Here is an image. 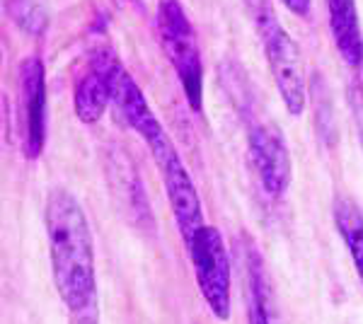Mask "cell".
I'll use <instances>...</instances> for the list:
<instances>
[{"label": "cell", "mask_w": 363, "mask_h": 324, "mask_svg": "<svg viewBox=\"0 0 363 324\" xmlns=\"http://www.w3.org/2000/svg\"><path fill=\"white\" fill-rule=\"evenodd\" d=\"M51 269L58 298L68 312H80L97 303L95 245L85 211L68 189H51L44 206Z\"/></svg>", "instance_id": "obj_1"}, {"label": "cell", "mask_w": 363, "mask_h": 324, "mask_svg": "<svg viewBox=\"0 0 363 324\" xmlns=\"http://www.w3.org/2000/svg\"><path fill=\"white\" fill-rule=\"evenodd\" d=\"M242 3L257 32V39L264 49L269 70L286 104V111L291 116H301L308 102V82L301 49L281 25L274 0H242Z\"/></svg>", "instance_id": "obj_2"}, {"label": "cell", "mask_w": 363, "mask_h": 324, "mask_svg": "<svg viewBox=\"0 0 363 324\" xmlns=\"http://www.w3.org/2000/svg\"><path fill=\"white\" fill-rule=\"evenodd\" d=\"M155 32L169 66L174 68V73H177L182 82V90H184L189 107L194 111H201L203 61L201 51H199L196 32L179 0H157Z\"/></svg>", "instance_id": "obj_3"}, {"label": "cell", "mask_w": 363, "mask_h": 324, "mask_svg": "<svg viewBox=\"0 0 363 324\" xmlns=\"http://www.w3.org/2000/svg\"><path fill=\"white\" fill-rule=\"evenodd\" d=\"M186 247H189L199 293L206 300L208 310L213 312L216 320L220 322L230 320L233 271H230V257H228V247L223 242L220 230L213 225L199 228Z\"/></svg>", "instance_id": "obj_4"}, {"label": "cell", "mask_w": 363, "mask_h": 324, "mask_svg": "<svg viewBox=\"0 0 363 324\" xmlns=\"http://www.w3.org/2000/svg\"><path fill=\"white\" fill-rule=\"evenodd\" d=\"M150 155L157 164V172L162 177V184H165L167 191V201L169 208H172L174 223H177V230L186 245L191 242V238L196 235L199 228H203V211H201V201H199L196 186L191 181L189 169L182 162L177 148L169 140V135H162L160 140H155L153 145H148Z\"/></svg>", "instance_id": "obj_5"}, {"label": "cell", "mask_w": 363, "mask_h": 324, "mask_svg": "<svg viewBox=\"0 0 363 324\" xmlns=\"http://www.w3.org/2000/svg\"><path fill=\"white\" fill-rule=\"evenodd\" d=\"M17 126L27 160H37L46 145V70L39 56L22 58L17 68Z\"/></svg>", "instance_id": "obj_6"}, {"label": "cell", "mask_w": 363, "mask_h": 324, "mask_svg": "<svg viewBox=\"0 0 363 324\" xmlns=\"http://www.w3.org/2000/svg\"><path fill=\"white\" fill-rule=\"evenodd\" d=\"M124 70L119 56L112 46H97L87 56V66L80 73L73 92V109L80 121L92 126L104 116V111L112 104L114 85L119 73Z\"/></svg>", "instance_id": "obj_7"}, {"label": "cell", "mask_w": 363, "mask_h": 324, "mask_svg": "<svg viewBox=\"0 0 363 324\" xmlns=\"http://www.w3.org/2000/svg\"><path fill=\"white\" fill-rule=\"evenodd\" d=\"M250 160L269 199H284L291 186V152L274 123H252L247 133Z\"/></svg>", "instance_id": "obj_8"}, {"label": "cell", "mask_w": 363, "mask_h": 324, "mask_svg": "<svg viewBox=\"0 0 363 324\" xmlns=\"http://www.w3.org/2000/svg\"><path fill=\"white\" fill-rule=\"evenodd\" d=\"M109 186H112L116 206H121L126 220L148 233L155 225L153 213H150L148 194L140 184V177L133 169L131 160L126 155H121V152H114L109 157Z\"/></svg>", "instance_id": "obj_9"}, {"label": "cell", "mask_w": 363, "mask_h": 324, "mask_svg": "<svg viewBox=\"0 0 363 324\" xmlns=\"http://www.w3.org/2000/svg\"><path fill=\"white\" fill-rule=\"evenodd\" d=\"M112 107L119 114V119L145 140V145H153L155 140L167 135L162 123L157 121V116L150 109L148 99H145V95L140 92V87L136 85V80L131 78V73L126 68L116 78Z\"/></svg>", "instance_id": "obj_10"}, {"label": "cell", "mask_w": 363, "mask_h": 324, "mask_svg": "<svg viewBox=\"0 0 363 324\" xmlns=\"http://www.w3.org/2000/svg\"><path fill=\"white\" fill-rule=\"evenodd\" d=\"M327 15L337 51L351 68H363V37L356 0H327Z\"/></svg>", "instance_id": "obj_11"}, {"label": "cell", "mask_w": 363, "mask_h": 324, "mask_svg": "<svg viewBox=\"0 0 363 324\" xmlns=\"http://www.w3.org/2000/svg\"><path fill=\"white\" fill-rule=\"evenodd\" d=\"M335 220L339 228V235L344 238L354 269L363 281V213L351 199L339 196L335 203Z\"/></svg>", "instance_id": "obj_12"}, {"label": "cell", "mask_w": 363, "mask_h": 324, "mask_svg": "<svg viewBox=\"0 0 363 324\" xmlns=\"http://www.w3.org/2000/svg\"><path fill=\"white\" fill-rule=\"evenodd\" d=\"M247 324H272L269 320V288L262 274V259L257 252L250 257V312Z\"/></svg>", "instance_id": "obj_13"}, {"label": "cell", "mask_w": 363, "mask_h": 324, "mask_svg": "<svg viewBox=\"0 0 363 324\" xmlns=\"http://www.w3.org/2000/svg\"><path fill=\"white\" fill-rule=\"evenodd\" d=\"M347 95H349L351 116H354V123H356V133H359L361 148H363V87L359 85V82H351Z\"/></svg>", "instance_id": "obj_14"}, {"label": "cell", "mask_w": 363, "mask_h": 324, "mask_svg": "<svg viewBox=\"0 0 363 324\" xmlns=\"http://www.w3.org/2000/svg\"><path fill=\"white\" fill-rule=\"evenodd\" d=\"M70 324H99V305H90V308L73 312L70 315Z\"/></svg>", "instance_id": "obj_15"}, {"label": "cell", "mask_w": 363, "mask_h": 324, "mask_svg": "<svg viewBox=\"0 0 363 324\" xmlns=\"http://www.w3.org/2000/svg\"><path fill=\"white\" fill-rule=\"evenodd\" d=\"M281 3H284L286 8L298 17H308L310 8H313V0H281Z\"/></svg>", "instance_id": "obj_16"}]
</instances>
